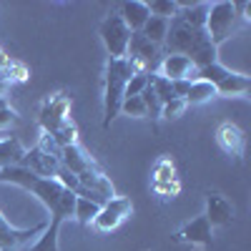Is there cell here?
<instances>
[{
    "instance_id": "obj_1",
    "label": "cell",
    "mask_w": 251,
    "mask_h": 251,
    "mask_svg": "<svg viewBox=\"0 0 251 251\" xmlns=\"http://www.w3.org/2000/svg\"><path fill=\"white\" fill-rule=\"evenodd\" d=\"M131 75H136V71L128 58L106 60V71H103V128H111V123L121 116L123 91Z\"/></svg>"
},
{
    "instance_id": "obj_2",
    "label": "cell",
    "mask_w": 251,
    "mask_h": 251,
    "mask_svg": "<svg viewBox=\"0 0 251 251\" xmlns=\"http://www.w3.org/2000/svg\"><path fill=\"white\" fill-rule=\"evenodd\" d=\"M246 23L239 15L236 3H228V0H219V3H208V15H206V35L211 38V43L219 48L221 43H226L236 30H241Z\"/></svg>"
},
{
    "instance_id": "obj_3",
    "label": "cell",
    "mask_w": 251,
    "mask_h": 251,
    "mask_svg": "<svg viewBox=\"0 0 251 251\" xmlns=\"http://www.w3.org/2000/svg\"><path fill=\"white\" fill-rule=\"evenodd\" d=\"M196 78L211 83L216 88V98H246L249 91H251V78L244 75V73H236V71H228L221 63H211L206 68H199L196 71Z\"/></svg>"
},
{
    "instance_id": "obj_4",
    "label": "cell",
    "mask_w": 251,
    "mask_h": 251,
    "mask_svg": "<svg viewBox=\"0 0 251 251\" xmlns=\"http://www.w3.org/2000/svg\"><path fill=\"white\" fill-rule=\"evenodd\" d=\"M71 121V93L68 91H55L43 98L38 108V123L43 133H55L60 126Z\"/></svg>"
},
{
    "instance_id": "obj_5",
    "label": "cell",
    "mask_w": 251,
    "mask_h": 251,
    "mask_svg": "<svg viewBox=\"0 0 251 251\" xmlns=\"http://www.w3.org/2000/svg\"><path fill=\"white\" fill-rule=\"evenodd\" d=\"M98 35H100V43L106 48L108 58H126L128 53V40H131V30L126 28V23L118 18V13H108L106 18L98 23Z\"/></svg>"
},
{
    "instance_id": "obj_6",
    "label": "cell",
    "mask_w": 251,
    "mask_h": 251,
    "mask_svg": "<svg viewBox=\"0 0 251 251\" xmlns=\"http://www.w3.org/2000/svg\"><path fill=\"white\" fill-rule=\"evenodd\" d=\"M131 214H133V201L128 196H113L111 201H106L100 206V211L93 219L91 228L98 231V234H111V231H116L121 224L128 221Z\"/></svg>"
},
{
    "instance_id": "obj_7",
    "label": "cell",
    "mask_w": 251,
    "mask_h": 251,
    "mask_svg": "<svg viewBox=\"0 0 251 251\" xmlns=\"http://www.w3.org/2000/svg\"><path fill=\"white\" fill-rule=\"evenodd\" d=\"M46 224L48 221L35 224L30 228H18L3 216V211H0V251H25L40 234H43Z\"/></svg>"
},
{
    "instance_id": "obj_8",
    "label": "cell",
    "mask_w": 251,
    "mask_h": 251,
    "mask_svg": "<svg viewBox=\"0 0 251 251\" xmlns=\"http://www.w3.org/2000/svg\"><path fill=\"white\" fill-rule=\"evenodd\" d=\"M174 241H178V244H191V246H203V249H208L214 244V228H211V224L206 221V216L201 214V216H196V219H191L188 224H183L178 231L174 234Z\"/></svg>"
},
{
    "instance_id": "obj_9",
    "label": "cell",
    "mask_w": 251,
    "mask_h": 251,
    "mask_svg": "<svg viewBox=\"0 0 251 251\" xmlns=\"http://www.w3.org/2000/svg\"><path fill=\"white\" fill-rule=\"evenodd\" d=\"M156 75H161L166 80H196V66L186 55L166 53L158 63Z\"/></svg>"
},
{
    "instance_id": "obj_10",
    "label": "cell",
    "mask_w": 251,
    "mask_h": 251,
    "mask_svg": "<svg viewBox=\"0 0 251 251\" xmlns=\"http://www.w3.org/2000/svg\"><path fill=\"white\" fill-rule=\"evenodd\" d=\"M216 143H219V149H221L226 156H234V158L244 161V153H246V136H244V131L239 128L236 123L224 121L219 128H216Z\"/></svg>"
},
{
    "instance_id": "obj_11",
    "label": "cell",
    "mask_w": 251,
    "mask_h": 251,
    "mask_svg": "<svg viewBox=\"0 0 251 251\" xmlns=\"http://www.w3.org/2000/svg\"><path fill=\"white\" fill-rule=\"evenodd\" d=\"M206 221L211 224V228L216 226H228L234 221V203L228 201L221 191H208L206 194V208H203Z\"/></svg>"
},
{
    "instance_id": "obj_12",
    "label": "cell",
    "mask_w": 251,
    "mask_h": 251,
    "mask_svg": "<svg viewBox=\"0 0 251 251\" xmlns=\"http://www.w3.org/2000/svg\"><path fill=\"white\" fill-rule=\"evenodd\" d=\"M60 163L66 166L73 176H83V174H88V171H98L100 169L98 161L86 149H83L80 143H73V146L60 149Z\"/></svg>"
},
{
    "instance_id": "obj_13",
    "label": "cell",
    "mask_w": 251,
    "mask_h": 251,
    "mask_svg": "<svg viewBox=\"0 0 251 251\" xmlns=\"http://www.w3.org/2000/svg\"><path fill=\"white\" fill-rule=\"evenodd\" d=\"M20 166L28 169L30 174L40 176V178H53L55 171H58V166H60V158L53 156V153H48V151H43L40 146H33L30 151H25L23 163H20Z\"/></svg>"
},
{
    "instance_id": "obj_14",
    "label": "cell",
    "mask_w": 251,
    "mask_h": 251,
    "mask_svg": "<svg viewBox=\"0 0 251 251\" xmlns=\"http://www.w3.org/2000/svg\"><path fill=\"white\" fill-rule=\"evenodd\" d=\"M118 18L123 20L131 33H141V28L151 18V13H149V5L143 0H126V3L118 5Z\"/></svg>"
},
{
    "instance_id": "obj_15",
    "label": "cell",
    "mask_w": 251,
    "mask_h": 251,
    "mask_svg": "<svg viewBox=\"0 0 251 251\" xmlns=\"http://www.w3.org/2000/svg\"><path fill=\"white\" fill-rule=\"evenodd\" d=\"M25 146L20 143L18 136H5L0 138V169H10V166H20L25 156Z\"/></svg>"
},
{
    "instance_id": "obj_16",
    "label": "cell",
    "mask_w": 251,
    "mask_h": 251,
    "mask_svg": "<svg viewBox=\"0 0 251 251\" xmlns=\"http://www.w3.org/2000/svg\"><path fill=\"white\" fill-rule=\"evenodd\" d=\"M60 221H55V219H48V224H46V228H43V234H40L25 251H60L58 249V236H60Z\"/></svg>"
},
{
    "instance_id": "obj_17",
    "label": "cell",
    "mask_w": 251,
    "mask_h": 251,
    "mask_svg": "<svg viewBox=\"0 0 251 251\" xmlns=\"http://www.w3.org/2000/svg\"><path fill=\"white\" fill-rule=\"evenodd\" d=\"M169 25H171V20H163V18H149L146 20V25L141 28V35L146 40H151V43L156 48H161L166 43V35H169Z\"/></svg>"
},
{
    "instance_id": "obj_18",
    "label": "cell",
    "mask_w": 251,
    "mask_h": 251,
    "mask_svg": "<svg viewBox=\"0 0 251 251\" xmlns=\"http://www.w3.org/2000/svg\"><path fill=\"white\" fill-rule=\"evenodd\" d=\"M178 20H183V23L194 25V28H203L206 25V15H208V3H178Z\"/></svg>"
},
{
    "instance_id": "obj_19",
    "label": "cell",
    "mask_w": 251,
    "mask_h": 251,
    "mask_svg": "<svg viewBox=\"0 0 251 251\" xmlns=\"http://www.w3.org/2000/svg\"><path fill=\"white\" fill-rule=\"evenodd\" d=\"M211 98H216V88L211 83L196 78V80H191V88H188L183 100H186V106H203V103H208Z\"/></svg>"
},
{
    "instance_id": "obj_20",
    "label": "cell",
    "mask_w": 251,
    "mask_h": 251,
    "mask_svg": "<svg viewBox=\"0 0 251 251\" xmlns=\"http://www.w3.org/2000/svg\"><path fill=\"white\" fill-rule=\"evenodd\" d=\"M100 211V203L86 199V196H75V208H73V219L80 224V226H91L93 219L98 216Z\"/></svg>"
},
{
    "instance_id": "obj_21",
    "label": "cell",
    "mask_w": 251,
    "mask_h": 251,
    "mask_svg": "<svg viewBox=\"0 0 251 251\" xmlns=\"http://www.w3.org/2000/svg\"><path fill=\"white\" fill-rule=\"evenodd\" d=\"M146 5H149V13L153 18H163V20H174L178 15V8H181L176 0H151Z\"/></svg>"
},
{
    "instance_id": "obj_22",
    "label": "cell",
    "mask_w": 251,
    "mask_h": 251,
    "mask_svg": "<svg viewBox=\"0 0 251 251\" xmlns=\"http://www.w3.org/2000/svg\"><path fill=\"white\" fill-rule=\"evenodd\" d=\"M149 80H151V78H149ZM141 100H143V106H146V116H149L153 123H158V121H161V106H163V103L158 100V96L153 93L151 86H146V88H143Z\"/></svg>"
},
{
    "instance_id": "obj_23",
    "label": "cell",
    "mask_w": 251,
    "mask_h": 251,
    "mask_svg": "<svg viewBox=\"0 0 251 251\" xmlns=\"http://www.w3.org/2000/svg\"><path fill=\"white\" fill-rule=\"evenodd\" d=\"M151 188H153V194L163 201H174L181 191V183L178 178L176 181H151Z\"/></svg>"
},
{
    "instance_id": "obj_24",
    "label": "cell",
    "mask_w": 251,
    "mask_h": 251,
    "mask_svg": "<svg viewBox=\"0 0 251 251\" xmlns=\"http://www.w3.org/2000/svg\"><path fill=\"white\" fill-rule=\"evenodd\" d=\"M18 121H20L18 111L10 106L5 98H0V133H3V131H10L13 126H18Z\"/></svg>"
},
{
    "instance_id": "obj_25",
    "label": "cell",
    "mask_w": 251,
    "mask_h": 251,
    "mask_svg": "<svg viewBox=\"0 0 251 251\" xmlns=\"http://www.w3.org/2000/svg\"><path fill=\"white\" fill-rule=\"evenodd\" d=\"M149 86L153 88V93L158 96V100H161V103H169V100H174L171 80H166V78H161V75L151 73V80H149Z\"/></svg>"
},
{
    "instance_id": "obj_26",
    "label": "cell",
    "mask_w": 251,
    "mask_h": 251,
    "mask_svg": "<svg viewBox=\"0 0 251 251\" xmlns=\"http://www.w3.org/2000/svg\"><path fill=\"white\" fill-rule=\"evenodd\" d=\"M121 113H123V116H133V118H149V116H146V106H143L141 96L123 98V103H121Z\"/></svg>"
},
{
    "instance_id": "obj_27",
    "label": "cell",
    "mask_w": 251,
    "mask_h": 251,
    "mask_svg": "<svg viewBox=\"0 0 251 251\" xmlns=\"http://www.w3.org/2000/svg\"><path fill=\"white\" fill-rule=\"evenodd\" d=\"M149 78L151 73H136L128 78V83H126V91H123V98H131V96H141L143 88L149 86Z\"/></svg>"
},
{
    "instance_id": "obj_28",
    "label": "cell",
    "mask_w": 251,
    "mask_h": 251,
    "mask_svg": "<svg viewBox=\"0 0 251 251\" xmlns=\"http://www.w3.org/2000/svg\"><path fill=\"white\" fill-rule=\"evenodd\" d=\"M186 108L188 106H186L183 98H174V100H169V103H163V106H161V118L163 121H176L178 116H183Z\"/></svg>"
},
{
    "instance_id": "obj_29",
    "label": "cell",
    "mask_w": 251,
    "mask_h": 251,
    "mask_svg": "<svg viewBox=\"0 0 251 251\" xmlns=\"http://www.w3.org/2000/svg\"><path fill=\"white\" fill-rule=\"evenodd\" d=\"M153 181H176V171H174V161L171 158H161L156 163Z\"/></svg>"
},
{
    "instance_id": "obj_30",
    "label": "cell",
    "mask_w": 251,
    "mask_h": 251,
    "mask_svg": "<svg viewBox=\"0 0 251 251\" xmlns=\"http://www.w3.org/2000/svg\"><path fill=\"white\" fill-rule=\"evenodd\" d=\"M8 88H10V83L0 75V98H5V93H8Z\"/></svg>"
}]
</instances>
